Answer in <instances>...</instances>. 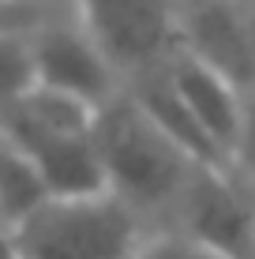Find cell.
<instances>
[{"instance_id":"6","label":"cell","mask_w":255,"mask_h":259,"mask_svg":"<svg viewBox=\"0 0 255 259\" xmlns=\"http://www.w3.org/2000/svg\"><path fill=\"white\" fill-rule=\"evenodd\" d=\"M34 41V64H38V83L53 91L75 94L101 109L117 94V68L98 49V41L86 34V26L75 19H53L41 30L30 34Z\"/></svg>"},{"instance_id":"5","label":"cell","mask_w":255,"mask_h":259,"mask_svg":"<svg viewBox=\"0 0 255 259\" xmlns=\"http://www.w3.org/2000/svg\"><path fill=\"white\" fill-rule=\"evenodd\" d=\"M180 46L233 79L244 94L255 91V23L240 0H177Z\"/></svg>"},{"instance_id":"7","label":"cell","mask_w":255,"mask_h":259,"mask_svg":"<svg viewBox=\"0 0 255 259\" xmlns=\"http://www.w3.org/2000/svg\"><path fill=\"white\" fill-rule=\"evenodd\" d=\"M165 71H169L173 87L180 91L184 105L191 109V117L199 120V128L207 132L210 143H214L233 165V147H236V136H240L248 94H244L233 79H225L218 68H210L207 60H199L195 53H188L184 46H177L165 57Z\"/></svg>"},{"instance_id":"10","label":"cell","mask_w":255,"mask_h":259,"mask_svg":"<svg viewBox=\"0 0 255 259\" xmlns=\"http://www.w3.org/2000/svg\"><path fill=\"white\" fill-rule=\"evenodd\" d=\"M0 259H26L19 240H15V233H12V226H4V222H0Z\"/></svg>"},{"instance_id":"9","label":"cell","mask_w":255,"mask_h":259,"mask_svg":"<svg viewBox=\"0 0 255 259\" xmlns=\"http://www.w3.org/2000/svg\"><path fill=\"white\" fill-rule=\"evenodd\" d=\"M233 169L255 181V91L248 94V105H244L240 136H236V147H233Z\"/></svg>"},{"instance_id":"8","label":"cell","mask_w":255,"mask_h":259,"mask_svg":"<svg viewBox=\"0 0 255 259\" xmlns=\"http://www.w3.org/2000/svg\"><path fill=\"white\" fill-rule=\"evenodd\" d=\"M34 83H38V64H34L30 34L0 30V105L23 98Z\"/></svg>"},{"instance_id":"4","label":"cell","mask_w":255,"mask_h":259,"mask_svg":"<svg viewBox=\"0 0 255 259\" xmlns=\"http://www.w3.org/2000/svg\"><path fill=\"white\" fill-rule=\"evenodd\" d=\"M180 233L199 240L222 259H255V203L236 169L199 165L177 199Z\"/></svg>"},{"instance_id":"3","label":"cell","mask_w":255,"mask_h":259,"mask_svg":"<svg viewBox=\"0 0 255 259\" xmlns=\"http://www.w3.org/2000/svg\"><path fill=\"white\" fill-rule=\"evenodd\" d=\"M117 75L158 68L180 46L177 0H68Z\"/></svg>"},{"instance_id":"2","label":"cell","mask_w":255,"mask_h":259,"mask_svg":"<svg viewBox=\"0 0 255 259\" xmlns=\"http://www.w3.org/2000/svg\"><path fill=\"white\" fill-rule=\"evenodd\" d=\"M26 259H135L143 248L139 210L120 195H45L12 222Z\"/></svg>"},{"instance_id":"1","label":"cell","mask_w":255,"mask_h":259,"mask_svg":"<svg viewBox=\"0 0 255 259\" xmlns=\"http://www.w3.org/2000/svg\"><path fill=\"white\" fill-rule=\"evenodd\" d=\"M94 143L109 192L135 210L177 207L184 184L199 169L195 158L165 136L128 91H117L98 109Z\"/></svg>"}]
</instances>
